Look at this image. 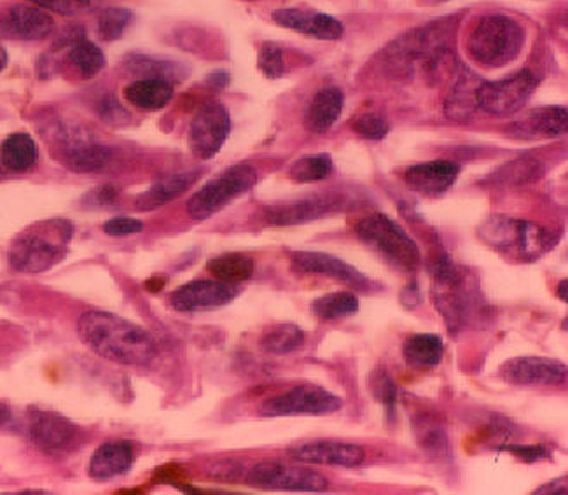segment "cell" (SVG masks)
<instances>
[{
  "label": "cell",
  "mask_w": 568,
  "mask_h": 495,
  "mask_svg": "<svg viewBox=\"0 0 568 495\" xmlns=\"http://www.w3.org/2000/svg\"><path fill=\"white\" fill-rule=\"evenodd\" d=\"M78 335L102 360L123 366H144L156 357L148 331L105 310H90L78 321Z\"/></svg>",
  "instance_id": "cell-1"
},
{
  "label": "cell",
  "mask_w": 568,
  "mask_h": 495,
  "mask_svg": "<svg viewBox=\"0 0 568 495\" xmlns=\"http://www.w3.org/2000/svg\"><path fill=\"white\" fill-rule=\"evenodd\" d=\"M72 236L74 224L67 219H44L30 224L9 245V266L20 273L48 272L65 260Z\"/></svg>",
  "instance_id": "cell-2"
},
{
  "label": "cell",
  "mask_w": 568,
  "mask_h": 495,
  "mask_svg": "<svg viewBox=\"0 0 568 495\" xmlns=\"http://www.w3.org/2000/svg\"><path fill=\"white\" fill-rule=\"evenodd\" d=\"M479 236L495 251L521 263L539 260L558 244L552 230L524 219L491 218L479 228Z\"/></svg>",
  "instance_id": "cell-3"
},
{
  "label": "cell",
  "mask_w": 568,
  "mask_h": 495,
  "mask_svg": "<svg viewBox=\"0 0 568 495\" xmlns=\"http://www.w3.org/2000/svg\"><path fill=\"white\" fill-rule=\"evenodd\" d=\"M524 26L506 14L481 18L470 32L467 50L483 67H504L515 62L524 50Z\"/></svg>",
  "instance_id": "cell-4"
},
{
  "label": "cell",
  "mask_w": 568,
  "mask_h": 495,
  "mask_svg": "<svg viewBox=\"0 0 568 495\" xmlns=\"http://www.w3.org/2000/svg\"><path fill=\"white\" fill-rule=\"evenodd\" d=\"M430 270L434 275V303L448 324V330L458 333L469 324L476 309L478 296L474 294L470 279L446 254L436 257Z\"/></svg>",
  "instance_id": "cell-5"
},
{
  "label": "cell",
  "mask_w": 568,
  "mask_h": 495,
  "mask_svg": "<svg viewBox=\"0 0 568 495\" xmlns=\"http://www.w3.org/2000/svg\"><path fill=\"white\" fill-rule=\"evenodd\" d=\"M355 232L367 245L375 249L392 266L412 273L422 264L420 248L403 228L385 214H371L361 219Z\"/></svg>",
  "instance_id": "cell-6"
},
{
  "label": "cell",
  "mask_w": 568,
  "mask_h": 495,
  "mask_svg": "<svg viewBox=\"0 0 568 495\" xmlns=\"http://www.w3.org/2000/svg\"><path fill=\"white\" fill-rule=\"evenodd\" d=\"M256 170L252 166H230L191 196L187 202V214L196 221H205L223 211L224 206L239 199L240 194L247 193L256 186Z\"/></svg>",
  "instance_id": "cell-7"
},
{
  "label": "cell",
  "mask_w": 568,
  "mask_h": 495,
  "mask_svg": "<svg viewBox=\"0 0 568 495\" xmlns=\"http://www.w3.org/2000/svg\"><path fill=\"white\" fill-rule=\"evenodd\" d=\"M537 88V78L530 71H519L495 83H481L476 93L478 109L490 117H511L527 105Z\"/></svg>",
  "instance_id": "cell-8"
},
{
  "label": "cell",
  "mask_w": 568,
  "mask_h": 495,
  "mask_svg": "<svg viewBox=\"0 0 568 495\" xmlns=\"http://www.w3.org/2000/svg\"><path fill=\"white\" fill-rule=\"evenodd\" d=\"M343 401L318 385L305 384L263 403L261 417H297V415H329L342 410Z\"/></svg>",
  "instance_id": "cell-9"
},
{
  "label": "cell",
  "mask_w": 568,
  "mask_h": 495,
  "mask_svg": "<svg viewBox=\"0 0 568 495\" xmlns=\"http://www.w3.org/2000/svg\"><path fill=\"white\" fill-rule=\"evenodd\" d=\"M29 437L44 454H69L83 442V433L78 425L60 413L50 410H30Z\"/></svg>",
  "instance_id": "cell-10"
},
{
  "label": "cell",
  "mask_w": 568,
  "mask_h": 495,
  "mask_svg": "<svg viewBox=\"0 0 568 495\" xmlns=\"http://www.w3.org/2000/svg\"><path fill=\"white\" fill-rule=\"evenodd\" d=\"M248 483L254 487L282 492H324L329 485L317 471L303 466H288L275 461H264L252 467L248 473Z\"/></svg>",
  "instance_id": "cell-11"
},
{
  "label": "cell",
  "mask_w": 568,
  "mask_h": 495,
  "mask_svg": "<svg viewBox=\"0 0 568 495\" xmlns=\"http://www.w3.org/2000/svg\"><path fill=\"white\" fill-rule=\"evenodd\" d=\"M231 132L230 112L221 103L203 105L191 121L190 149L200 160H211L221 151Z\"/></svg>",
  "instance_id": "cell-12"
},
{
  "label": "cell",
  "mask_w": 568,
  "mask_h": 495,
  "mask_svg": "<svg viewBox=\"0 0 568 495\" xmlns=\"http://www.w3.org/2000/svg\"><path fill=\"white\" fill-rule=\"evenodd\" d=\"M239 296L235 284L223 281H193L182 285L170 297V305L179 312H200L230 305Z\"/></svg>",
  "instance_id": "cell-13"
},
{
  "label": "cell",
  "mask_w": 568,
  "mask_h": 495,
  "mask_svg": "<svg viewBox=\"0 0 568 495\" xmlns=\"http://www.w3.org/2000/svg\"><path fill=\"white\" fill-rule=\"evenodd\" d=\"M291 263L296 272L305 275H322L351 285L354 290H369L371 282L364 273L326 252L296 251L291 254Z\"/></svg>",
  "instance_id": "cell-14"
},
{
  "label": "cell",
  "mask_w": 568,
  "mask_h": 495,
  "mask_svg": "<svg viewBox=\"0 0 568 495\" xmlns=\"http://www.w3.org/2000/svg\"><path fill=\"white\" fill-rule=\"evenodd\" d=\"M53 17L33 4H17L0 11V33L20 41H42L54 32Z\"/></svg>",
  "instance_id": "cell-15"
},
{
  "label": "cell",
  "mask_w": 568,
  "mask_h": 495,
  "mask_svg": "<svg viewBox=\"0 0 568 495\" xmlns=\"http://www.w3.org/2000/svg\"><path fill=\"white\" fill-rule=\"evenodd\" d=\"M500 378L513 385H560L567 380V366L549 357H516L503 364Z\"/></svg>",
  "instance_id": "cell-16"
},
{
  "label": "cell",
  "mask_w": 568,
  "mask_h": 495,
  "mask_svg": "<svg viewBox=\"0 0 568 495\" xmlns=\"http://www.w3.org/2000/svg\"><path fill=\"white\" fill-rule=\"evenodd\" d=\"M342 206L338 194H315L310 199L270 206L266 209V219L275 226H291V224L308 223L313 219L326 218L334 212H339Z\"/></svg>",
  "instance_id": "cell-17"
},
{
  "label": "cell",
  "mask_w": 568,
  "mask_h": 495,
  "mask_svg": "<svg viewBox=\"0 0 568 495\" xmlns=\"http://www.w3.org/2000/svg\"><path fill=\"white\" fill-rule=\"evenodd\" d=\"M288 454L300 463L334 467H357L366 458L363 446L354 443L331 442V440L305 443L288 451Z\"/></svg>",
  "instance_id": "cell-18"
},
{
  "label": "cell",
  "mask_w": 568,
  "mask_h": 495,
  "mask_svg": "<svg viewBox=\"0 0 568 495\" xmlns=\"http://www.w3.org/2000/svg\"><path fill=\"white\" fill-rule=\"evenodd\" d=\"M273 21L276 26L285 27L293 32L324 41H338L343 36V26L336 18L310 9H276Z\"/></svg>",
  "instance_id": "cell-19"
},
{
  "label": "cell",
  "mask_w": 568,
  "mask_h": 495,
  "mask_svg": "<svg viewBox=\"0 0 568 495\" xmlns=\"http://www.w3.org/2000/svg\"><path fill=\"white\" fill-rule=\"evenodd\" d=\"M460 175V166L454 161L436 160L412 166L404 174V182L409 190L424 196H439L454 186Z\"/></svg>",
  "instance_id": "cell-20"
},
{
  "label": "cell",
  "mask_w": 568,
  "mask_h": 495,
  "mask_svg": "<svg viewBox=\"0 0 568 495\" xmlns=\"http://www.w3.org/2000/svg\"><path fill=\"white\" fill-rule=\"evenodd\" d=\"M568 129V112L565 108L534 109L527 117L519 118L507 127V133L521 141L556 139Z\"/></svg>",
  "instance_id": "cell-21"
},
{
  "label": "cell",
  "mask_w": 568,
  "mask_h": 495,
  "mask_svg": "<svg viewBox=\"0 0 568 495\" xmlns=\"http://www.w3.org/2000/svg\"><path fill=\"white\" fill-rule=\"evenodd\" d=\"M58 142L62 144L63 163L74 172L90 174L103 169L111 160V151L105 145L91 142L88 137L67 133L65 137H60Z\"/></svg>",
  "instance_id": "cell-22"
},
{
  "label": "cell",
  "mask_w": 568,
  "mask_h": 495,
  "mask_svg": "<svg viewBox=\"0 0 568 495\" xmlns=\"http://www.w3.org/2000/svg\"><path fill=\"white\" fill-rule=\"evenodd\" d=\"M132 464L133 446L129 442H109L91 455L88 473L97 482H108L124 475Z\"/></svg>",
  "instance_id": "cell-23"
},
{
  "label": "cell",
  "mask_w": 568,
  "mask_h": 495,
  "mask_svg": "<svg viewBox=\"0 0 568 495\" xmlns=\"http://www.w3.org/2000/svg\"><path fill=\"white\" fill-rule=\"evenodd\" d=\"M343 102H345V97L339 88H322L318 93H315L306 109V129L313 133L327 132L342 117Z\"/></svg>",
  "instance_id": "cell-24"
},
{
  "label": "cell",
  "mask_w": 568,
  "mask_h": 495,
  "mask_svg": "<svg viewBox=\"0 0 568 495\" xmlns=\"http://www.w3.org/2000/svg\"><path fill=\"white\" fill-rule=\"evenodd\" d=\"M200 178H202V172H184V174H175L172 178L163 179L136 199V209L141 212L156 211L160 206L166 205V203L184 194L185 191H190Z\"/></svg>",
  "instance_id": "cell-25"
},
{
  "label": "cell",
  "mask_w": 568,
  "mask_h": 495,
  "mask_svg": "<svg viewBox=\"0 0 568 495\" xmlns=\"http://www.w3.org/2000/svg\"><path fill=\"white\" fill-rule=\"evenodd\" d=\"M173 87L165 78H144L124 88V99L145 111L165 108L172 100Z\"/></svg>",
  "instance_id": "cell-26"
},
{
  "label": "cell",
  "mask_w": 568,
  "mask_h": 495,
  "mask_svg": "<svg viewBox=\"0 0 568 495\" xmlns=\"http://www.w3.org/2000/svg\"><path fill=\"white\" fill-rule=\"evenodd\" d=\"M403 354L404 361L412 370L427 372L440 363L443 354H445V345H443L440 336L420 333V335H413L406 340Z\"/></svg>",
  "instance_id": "cell-27"
},
{
  "label": "cell",
  "mask_w": 568,
  "mask_h": 495,
  "mask_svg": "<svg viewBox=\"0 0 568 495\" xmlns=\"http://www.w3.org/2000/svg\"><path fill=\"white\" fill-rule=\"evenodd\" d=\"M38 160L36 141L29 133H13L0 145V165L11 172H26Z\"/></svg>",
  "instance_id": "cell-28"
},
{
  "label": "cell",
  "mask_w": 568,
  "mask_h": 495,
  "mask_svg": "<svg viewBox=\"0 0 568 495\" xmlns=\"http://www.w3.org/2000/svg\"><path fill=\"white\" fill-rule=\"evenodd\" d=\"M476 78L469 74H462L455 83L454 90L449 91L448 99L445 100V117L452 121H466L473 117L474 111L478 109L476 93L479 88Z\"/></svg>",
  "instance_id": "cell-29"
},
{
  "label": "cell",
  "mask_w": 568,
  "mask_h": 495,
  "mask_svg": "<svg viewBox=\"0 0 568 495\" xmlns=\"http://www.w3.org/2000/svg\"><path fill=\"white\" fill-rule=\"evenodd\" d=\"M256 263L252 257L245 254H223V256L214 257L209 263V272L214 275L217 281L227 282V284H239V282L248 281L254 275Z\"/></svg>",
  "instance_id": "cell-30"
},
{
  "label": "cell",
  "mask_w": 568,
  "mask_h": 495,
  "mask_svg": "<svg viewBox=\"0 0 568 495\" xmlns=\"http://www.w3.org/2000/svg\"><path fill=\"white\" fill-rule=\"evenodd\" d=\"M305 342V333L293 322H282L268 327L261 336V348L268 354L284 355L300 348Z\"/></svg>",
  "instance_id": "cell-31"
},
{
  "label": "cell",
  "mask_w": 568,
  "mask_h": 495,
  "mask_svg": "<svg viewBox=\"0 0 568 495\" xmlns=\"http://www.w3.org/2000/svg\"><path fill=\"white\" fill-rule=\"evenodd\" d=\"M357 312V296L346 291L324 294L312 303V314L322 321H338V319L352 317Z\"/></svg>",
  "instance_id": "cell-32"
},
{
  "label": "cell",
  "mask_w": 568,
  "mask_h": 495,
  "mask_svg": "<svg viewBox=\"0 0 568 495\" xmlns=\"http://www.w3.org/2000/svg\"><path fill=\"white\" fill-rule=\"evenodd\" d=\"M69 62L81 74V78L91 79L102 72L103 67H105V57H103V51L95 42L83 39V41L72 46L71 51H69Z\"/></svg>",
  "instance_id": "cell-33"
},
{
  "label": "cell",
  "mask_w": 568,
  "mask_h": 495,
  "mask_svg": "<svg viewBox=\"0 0 568 495\" xmlns=\"http://www.w3.org/2000/svg\"><path fill=\"white\" fill-rule=\"evenodd\" d=\"M333 160L327 154L301 158L288 170V178L305 184V182H318L329 178L333 172Z\"/></svg>",
  "instance_id": "cell-34"
},
{
  "label": "cell",
  "mask_w": 568,
  "mask_h": 495,
  "mask_svg": "<svg viewBox=\"0 0 568 495\" xmlns=\"http://www.w3.org/2000/svg\"><path fill=\"white\" fill-rule=\"evenodd\" d=\"M540 172H542V166H540L539 161L525 158V160H516L509 165L503 166L494 175V179L497 184L516 186V184H527V182L536 181Z\"/></svg>",
  "instance_id": "cell-35"
},
{
  "label": "cell",
  "mask_w": 568,
  "mask_h": 495,
  "mask_svg": "<svg viewBox=\"0 0 568 495\" xmlns=\"http://www.w3.org/2000/svg\"><path fill=\"white\" fill-rule=\"evenodd\" d=\"M132 18V11H129V9H103V11H100L99 20H97L100 38L108 42L118 41L123 36L124 30L129 29Z\"/></svg>",
  "instance_id": "cell-36"
},
{
  "label": "cell",
  "mask_w": 568,
  "mask_h": 495,
  "mask_svg": "<svg viewBox=\"0 0 568 495\" xmlns=\"http://www.w3.org/2000/svg\"><path fill=\"white\" fill-rule=\"evenodd\" d=\"M30 4L44 9L48 13L62 17H78L99 8L100 0H29Z\"/></svg>",
  "instance_id": "cell-37"
},
{
  "label": "cell",
  "mask_w": 568,
  "mask_h": 495,
  "mask_svg": "<svg viewBox=\"0 0 568 495\" xmlns=\"http://www.w3.org/2000/svg\"><path fill=\"white\" fill-rule=\"evenodd\" d=\"M257 67L266 78L278 79L284 74V51L272 42H266L260 50V57H257Z\"/></svg>",
  "instance_id": "cell-38"
},
{
  "label": "cell",
  "mask_w": 568,
  "mask_h": 495,
  "mask_svg": "<svg viewBox=\"0 0 568 495\" xmlns=\"http://www.w3.org/2000/svg\"><path fill=\"white\" fill-rule=\"evenodd\" d=\"M352 129L358 133V135L366 137L369 141H382L390 132V124L385 118L367 112L363 117H358L357 120L352 123Z\"/></svg>",
  "instance_id": "cell-39"
},
{
  "label": "cell",
  "mask_w": 568,
  "mask_h": 495,
  "mask_svg": "<svg viewBox=\"0 0 568 495\" xmlns=\"http://www.w3.org/2000/svg\"><path fill=\"white\" fill-rule=\"evenodd\" d=\"M371 391L376 400L384 403L385 408L394 412L396 408L397 387L392 382L390 376L385 373H376L375 378H371Z\"/></svg>",
  "instance_id": "cell-40"
},
{
  "label": "cell",
  "mask_w": 568,
  "mask_h": 495,
  "mask_svg": "<svg viewBox=\"0 0 568 495\" xmlns=\"http://www.w3.org/2000/svg\"><path fill=\"white\" fill-rule=\"evenodd\" d=\"M144 224L139 219L133 218H114L103 224V232L111 236H129L141 233Z\"/></svg>",
  "instance_id": "cell-41"
},
{
  "label": "cell",
  "mask_w": 568,
  "mask_h": 495,
  "mask_svg": "<svg viewBox=\"0 0 568 495\" xmlns=\"http://www.w3.org/2000/svg\"><path fill=\"white\" fill-rule=\"evenodd\" d=\"M99 114L103 120L108 121V123L112 124L124 123V121L129 120L126 111L121 108L120 102H118L114 97H105V99L100 102Z\"/></svg>",
  "instance_id": "cell-42"
},
{
  "label": "cell",
  "mask_w": 568,
  "mask_h": 495,
  "mask_svg": "<svg viewBox=\"0 0 568 495\" xmlns=\"http://www.w3.org/2000/svg\"><path fill=\"white\" fill-rule=\"evenodd\" d=\"M507 451L524 458L525 463H534L537 458L546 457V448L544 446H513V448H507Z\"/></svg>",
  "instance_id": "cell-43"
},
{
  "label": "cell",
  "mask_w": 568,
  "mask_h": 495,
  "mask_svg": "<svg viewBox=\"0 0 568 495\" xmlns=\"http://www.w3.org/2000/svg\"><path fill=\"white\" fill-rule=\"evenodd\" d=\"M534 494H568V478L561 476V478L552 479V482L546 483L542 487L537 488Z\"/></svg>",
  "instance_id": "cell-44"
},
{
  "label": "cell",
  "mask_w": 568,
  "mask_h": 495,
  "mask_svg": "<svg viewBox=\"0 0 568 495\" xmlns=\"http://www.w3.org/2000/svg\"><path fill=\"white\" fill-rule=\"evenodd\" d=\"M11 418H13V413H11V410L0 403V427H2V425L9 424Z\"/></svg>",
  "instance_id": "cell-45"
},
{
  "label": "cell",
  "mask_w": 568,
  "mask_h": 495,
  "mask_svg": "<svg viewBox=\"0 0 568 495\" xmlns=\"http://www.w3.org/2000/svg\"><path fill=\"white\" fill-rule=\"evenodd\" d=\"M567 281H561V284L558 285V290H556V294H558V297H560L561 302L567 303L568 296H567Z\"/></svg>",
  "instance_id": "cell-46"
},
{
  "label": "cell",
  "mask_w": 568,
  "mask_h": 495,
  "mask_svg": "<svg viewBox=\"0 0 568 495\" xmlns=\"http://www.w3.org/2000/svg\"><path fill=\"white\" fill-rule=\"evenodd\" d=\"M6 65H8V51L0 46V72L4 71Z\"/></svg>",
  "instance_id": "cell-47"
},
{
  "label": "cell",
  "mask_w": 568,
  "mask_h": 495,
  "mask_svg": "<svg viewBox=\"0 0 568 495\" xmlns=\"http://www.w3.org/2000/svg\"><path fill=\"white\" fill-rule=\"evenodd\" d=\"M243 2H254V0H243Z\"/></svg>",
  "instance_id": "cell-48"
}]
</instances>
